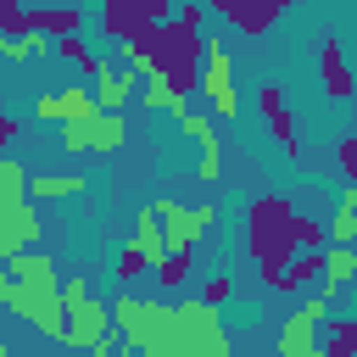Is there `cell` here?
I'll return each mask as SVG.
<instances>
[{
    "label": "cell",
    "instance_id": "34",
    "mask_svg": "<svg viewBox=\"0 0 357 357\" xmlns=\"http://www.w3.org/2000/svg\"><path fill=\"white\" fill-rule=\"evenodd\" d=\"M0 357H17V351H11V346H6V340H0Z\"/></svg>",
    "mask_w": 357,
    "mask_h": 357
},
{
    "label": "cell",
    "instance_id": "20",
    "mask_svg": "<svg viewBox=\"0 0 357 357\" xmlns=\"http://www.w3.org/2000/svg\"><path fill=\"white\" fill-rule=\"evenodd\" d=\"M28 195L33 201H73V195H84V178L78 173H39V178H28Z\"/></svg>",
    "mask_w": 357,
    "mask_h": 357
},
{
    "label": "cell",
    "instance_id": "9",
    "mask_svg": "<svg viewBox=\"0 0 357 357\" xmlns=\"http://www.w3.org/2000/svg\"><path fill=\"white\" fill-rule=\"evenodd\" d=\"M223 335V324H218V307L212 301H178V357H201L212 340Z\"/></svg>",
    "mask_w": 357,
    "mask_h": 357
},
{
    "label": "cell",
    "instance_id": "16",
    "mask_svg": "<svg viewBox=\"0 0 357 357\" xmlns=\"http://www.w3.org/2000/svg\"><path fill=\"white\" fill-rule=\"evenodd\" d=\"M357 279V245H329L324 251V273H318V296H335Z\"/></svg>",
    "mask_w": 357,
    "mask_h": 357
},
{
    "label": "cell",
    "instance_id": "14",
    "mask_svg": "<svg viewBox=\"0 0 357 357\" xmlns=\"http://www.w3.org/2000/svg\"><path fill=\"white\" fill-rule=\"evenodd\" d=\"M134 251H139L151 268H156L162 257H173V251H167V234H162V218H156V201H145V206L134 212Z\"/></svg>",
    "mask_w": 357,
    "mask_h": 357
},
{
    "label": "cell",
    "instance_id": "11",
    "mask_svg": "<svg viewBox=\"0 0 357 357\" xmlns=\"http://www.w3.org/2000/svg\"><path fill=\"white\" fill-rule=\"evenodd\" d=\"M184 134H190V139H195V151H201V178H218V173H223L218 117H212V112H190V117H184Z\"/></svg>",
    "mask_w": 357,
    "mask_h": 357
},
{
    "label": "cell",
    "instance_id": "5",
    "mask_svg": "<svg viewBox=\"0 0 357 357\" xmlns=\"http://www.w3.org/2000/svg\"><path fill=\"white\" fill-rule=\"evenodd\" d=\"M195 89H206L212 117H223V123H234V117H240V95H234V56H229L223 33H206V39H201V84H195Z\"/></svg>",
    "mask_w": 357,
    "mask_h": 357
},
{
    "label": "cell",
    "instance_id": "12",
    "mask_svg": "<svg viewBox=\"0 0 357 357\" xmlns=\"http://www.w3.org/2000/svg\"><path fill=\"white\" fill-rule=\"evenodd\" d=\"M257 106H262L273 139L284 145V156H296V117H290V106H284V89H279V84H262V89H257Z\"/></svg>",
    "mask_w": 357,
    "mask_h": 357
},
{
    "label": "cell",
    "instance_id": "29",
    "mask_svg": "<svg viewBox=\"0 0 357 357\" xmlns=\"http://www.w3.org/2000/svg\"><path fill=\"white\" fill-rule=\"evenodd\" d=\"M139 6V22H145V33L156 28V22H167V0H134Z\"/></svg>",
    "mask_w": 357,
    "mask_h": 357
},
{
    "label": "cell",
    "instance_id": "31",
    "mask_svg": "<svg viewBox=\"0 0 357 357\" xmlns=\"http://www.w3.org/2000/svg\"><path fill=\"white\" fill-rule=\"evenodd\" d=\"M340 167L357 178V134H351V139H340Z\"/></svg>",
    "mask_w": 357,
    "mask_h": 357
},
{
    "label": "cell",
    "instance_id": "8",
    "mask_svg": "<svg viewBox=\"0 0 357 357\" xmlns=\"http://www.w3.org/2000/svg\"><path fill=\"white\" fill-rule=\"evenodd\" d=\"M45 234L39 223V201L22 195V201H0V262H11L17 251H33Z\"/></svg>",
    "mask_w": 357,
    "mask_h": 357
},
{
    "label": "cell",
    "instance_id": "23",
    "mask_svg": "<svg viewBox=\"0 0 357 357\" xmlns=\"http://www.w3.org/2000/svg\"><path fill=\"white\" fill-rule=\"evenodd\" d=\"M324 351H329V357H351V351H357V318H329Z\"/></svg>",
    "mask_w": 357,
    "mask_h": 357
},
{
    "label": "cell",
    "instance_id": "27",
    "mask_svg": "<svg viewBox=\"0 0 357 357\" xmlns=\"http://www.w3.org/2000/svg\"><path fill=\"white\" fill-rule=\"evenodd\" d=\"M61 151H67V156H84V151H89V123H67V128H61Z\"/></svg>",
    "mask_w": 357,
    "mask_h": 357
},
{
    "label": "cell",
    "instance_id": "18",
    "mask_svg": "<svg viewBox=\"0 0 357 357\" xmlns=\"http://www.w3.org/2000/svg\"><path fill=\"white\" fill-rule=\"evenodd\" d=\"M318 67H324V84H329V95H335V100H346V95H351V73H346L340 39H324V50H318Z\"/></svg>",
    "mask_w": 357,
    "mask_h": 357
},
{
    "label": "cell",
    "instance_id": "21",
    "mask_svg": "<svg viewBox=\"0 0 357 357\" xmlns=\"http://www.w3.org/2000/svg\"><path fill=\"white\" fill-rule=\"evenodd\" d=\"M329 245H357V184L340 190V206L329 218Z\"/></svg>",
    "mask_w": 357,
    "mask_h": 357
},
{
    "label": "cell",
    "instance_id": "33",
    "mask_svg": "<svg viewBox=\"0 0 357 357\" xmlns=\"http://www.w3.org/2000/svg\"><path fill=\"white\" fill-rule=\"evenodd\" d=\"M201 357H234V340H229V335H218V340H212Z\"/></svg>",
    "mask_w": 357,
    "mask_h": 357
},
{
    "label": "cell",
    "instance_id": "13",
    "mask_svg": "<svg viewBox=\"0 0 357 357\" xmlns=\"http://www.w3.org/2000/svg\"><path fill=\"white\" fill-rule=\"evenodd\" d=\"M212 6H218V11H223L234 28H245V33H262V28H268V22H273V17H279L290 0H212Z\"/></svg>",
    "mask_w": 357,
    "mask_h": 357
},
{
    "label": "cell",
    "instance_id": "32",
    "mask_svg": "<svg viewBox=\"0 0 357 357\" xmlns=\"http://www.w3.org/2000/svg\"><path fill=\"white\" fill-rule=\"evenodd\" d=\"M11 139H17V117H6V112H0V156H6V145H11Z\"/></svg>",
    "mask_w": 357,
    "mask_h": 357
},
{
    "label": "cell",
    "instance_id": "10",
    "mask_svg": "<svg viewBox=\"0 0 357 357\" xmlns=\"http://www.w3.org/2000/svg\"><path fill=\"white\" fill-rule=\"evenodd\" d=\"M33 112H39V117H50V123H95V117H100L95 89H61V95H39V100H33Z\"/></svg>",
    "mask_w": 357,
    "mask_h": 357
},
{
    "label": "cell",
    "instance_id": "4",
    "mask_svg": "<svg viewBox=\"0 0 357 357\" xmlns=\"http://www.w3.org/2000/svg\"><path fill=\"white\" fill-rule=\"evenodd\" d=\"M61 301H67V340L61 346H78V351H95L106 335H112V307L100 296H89V279H61Z\"/></svg>",
    "mask_w": 357,
    "mask_h": 357
},
{
    "label": "cell",
    "instance_id": "25",
    "mask_svg": "<svg viewBox=\"0 0 357 357\" xmlns=\"http://www.w3.org/2000/svg\"><path fill=\"white\" fill-rule=\"evenodd\" d=\"M156 279H162V290H178V284L190 279V251H173V257H162V262H156Z\"/></svg>",
    "mask_w": 357,
    "mask_h": 357
},
{
    "label": "cell",
    "instance_id": "28",
    "mask_svg": "<svg viewBox=\"0 0 357 357\" xmlns=\"http://www.w3.org/2000/svg\"><path fill=\"white\" fill-rule=\"evenodd\" d=\"M229 290H234V284H229V273H212V279L201 284V301H212V307H218V301H229Z\"/></svg>",
    "mask_w": 357,
    "mask_h": 357
},
{
    "label": "cell",
    "instance_id": "22",
    "mask_svg": "<svg viewBox=\"0 0 357 357\" xmlns=\"http://www.w3.org/2000/svg\"><path fill=\"white\" fill-rule=\"evenodd\" d=\"M0 56H6L11 67H28L33 56H45V39H39V33H6V39H0Z\"/></svg>",
    "mask_w": 357,
    "mask_h": 357
},
{
    "label": "cell",
    "instance_id": "15",
    "mask_svg": "<svg viewBox=\"0 0 357 357\" xmlns=\"http://www.w3.org/2000/svg\"><path fill=\"white\" fill-rule=\"evenodd\" d=\"M128 95H134V73L100 61V73H95V106H100V112H123Z\"/></svg>",
    "mask_w": 357,
    "mask_h": 357
},
{
    "label": "cell",
    "instance_id": "17",
    "mask_svg": "<svg viewBox=\"0 0 357 357\" xmlns=\"http://www.w3.org/2000/svg\"><path fill=\"white\" fill-rule=\"evenodd\" d=\"M6 268H11V279H22V284H61L56 257H50V251H39V245H33V251H17Z\"/></svg>",
    "mask_w": 357,
    "mask_h": 357
},
{
    "label": "cell",
    "instance_id": "7",
    "mask_svg": "<svg viewBox=\"0 0 357 357\" xmlns=\"http://www.w3.org/2000/svg\"><path fill=\"white\" fill-rule=\"evenodd\" d=\"M156 218H162V234H167V251H195L201 240H206V229H212V206L201 201V206H184V201H173V195H156Z\"/></svg>",
    "mask_w": 357,
    "mask_h": 357
},
{
    "label": "cell",
    "instance_id": "19",
    "mask_svg": "<svg viewBox=\"0 0 357 357\" xmlns=\"http://www.w3.org/2000/svg\"><path fill=\"white\" fill-rule=\"evenodd\" d=\"M123 139H128V123H123V112H100V117L89 123V151L112 156V151H123Z\"/></svg>",
    "mask_w": 357,
    "mask_h": 357
},
{
    "label": "cell",
    "instance_id": "1",
    "mask_svg": "<svg viewBox=\"0 0 357 357\" xmlns=\"http://www.w3.org/2000/svg\"><path fill=\"white\" fill-rule=\"evenodd\" d=\"M112 329L139 357H178V307L173 301H145V296L123 290L112 301Z\"/></svg>",
    "mask_w": 357,
    "mask_h": 357
},
{
    "label": "cell",
    "instance_id": "30",
    "mask_svg": "<svg viewBox=\"0 0 357 357\" xmlns=\"http://www.w3.org/2000/svg\"><path fill=\"white\" fill-rule=\"evenodd\" d=\"M89 357H134V351H128V346H123V340H112V335H106V340H100V346H95V351H89Z\"/></svg>",
    "mask_w": 357,
    "mask_h": 357
},
{
    "label": "cell",
    "instance_id": "24",
    "mask_svg": "<svg viewBox=\"0 0 357 357\" xmlns=\"http://www.w3.org/2000/svg\"><path fill=\"white\" fill-rule=\"evenodd\" d=\"M28 195V167L17 156H0V201H22Z\"/></svg>",
    "mask_w": 357,
    "mask_h": 357
},
{
    "label": "cell",
    "instance_id": "3",
    "mask_svg": "<svg viewBox=\"0 0 357 357\" xmlns=\"http://www.w3.org/2000/svg\"><path fill=\"white\" fill-rule=\"evenodd\" d=\"M0 301L39 335L50 340H67V301H61V284H22L11 279V268L0 262Z\"/></svg>",
    "mask_w": 357,
    "mask_h": 357
},
{
    "label": "cell",
    "instance_id": "6",
    "mask_svg": "<svg viewBox=\"0 0 357 357\" xmlns=\"http://www.w3.org/2000/svg\"><path fill=\"white\" fill-rule=\"evenodd\" d=\"M329 318H335V312H329V296L307 290L301 307L279 324V357H329V351H324V324H329Z\"/></svg>",
    "mask_w": 357,
    "mask_h": 357
},
{
    "label": "cell",
    "instance_id": "26",
    "mask_svg": "<svg viewBox=\"0 0 357 357\" xmlns=\"http://www.w3.org/2000/svg\"><path fill=\"white\" fill-rule=\"evenodd\" d=\"M145 268H151V262H145V257H139V251H134V240H128V245H123V251H117V268H112V273H117V279H123V284H134V279H139V273H145Z\"/></svg>",
    "mask_w": 357,
    "mask_h": 357
},
{
    "label": "cell",
    "instance_id": "2",
    "mask_svg": "<svg viewBox=\"0 0 357 357\" xmlns=\"http://www.w3.org/2000/svg\"><path fill=\"white\" fill-rule=\"evenodd\" d=\"M251 234H245V245H251V257H257V268H262V279L273 284L284 268H290V257L301 251L296 245V212L279 201V195H262V201H251Z\"/></svg>",
    "mask_w": 357,
    "mask_h": 357
}]
</instances>
